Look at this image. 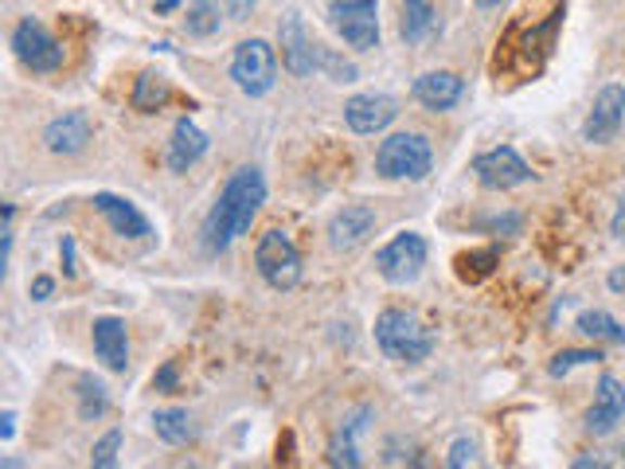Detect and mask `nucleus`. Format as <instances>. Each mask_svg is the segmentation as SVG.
<instances>
[{
    "instance_id": "obj_1",
    "label": "nucleus",
    "mask_w": 625,
    "mask_h": 469,
    "mask_svg": "<svg viewBox=\"0 0 625 469\" xmlns=\"http://www.w3.org/2000/svg\"><path fill=\"white\" fill-rule=\"evenodd\" d=\"M263 204H266L263 173L254 165L234 168L231 180L224 185V192H219V200H215V207L204 219V251L212 254V258L215 254H224L239 234L251 231L254 215H258Z\"/></svg>"
},
{
    "instance_id": "obj_2",
    "label": "nucleus",
    "mask_w": 625,
    "mask_h": 469,
    "mask_svg": "<svg viewBox=\"0 0 625 469\" xmlns=\"http://www.w3.org/2000/svg\"><path fill=\"white\" fill-rule=\"evenodd\" d=\"M559 20H563V0H551V9L544 16H532V9L520 12L505 31V36H520V48L500 51L497 67L505 63V71H512V75H536L544 67L547 51L556 48Z\"/></svg>"
},
{
    "instance_id": "obj_3",
    "label": "nucleus",
    "mask_w": 625,
    "mask_h": 469,
    "mask_svg": "<svg viewBox=\"0 0 625 469\" xmlns=\"http://www.w3.org/2000/svg\"><path fill=\"white\" fill-rule=\"evenodd\" d=\"M375 344L395 364H422L434 352V332L407 309H383L375 317Z\"/></svg>"
},
{
    "instance_id": "obj_4",
    "label": "nucleus",
    "mask_w": 625,
    "mask_h": 469,
    "mask_svg": "<svg viewBox=\"0 0 625 469\" xmlns=\"http://www.w3.org/2000/svg\"><path fill=\"white\" fill-rule=\"evenodd\" d=\"M434 168V153L422 134H395L375 149V173L383 180H426Z\"/></svg>"
},
{
    "instance_id": "obj_5",
    "label": "nucleus",
    "mask_w": 625,
    "mask_h": 469,
    "mask_svg": "<svg viewBox=\"0 0 625 469\" xmlns=\"http://www.w3.org/2000/svg\"><path fill=\"white\" fill-rule=\"evenodd\" d=\"M329 28L356 51L380 48V4L375 0H332Z\"/></svg>"
},
{
    "instance_id": "obj_6",
    "label": "nucleus",
    "mask_w": 625,
    "mask_h": 469,
    "mask_svg": "<svg viewBox=\"0 0 625 469\" xmlns=\"http://www.w3.org/2000/svg\"><path fill=\"white\" fill-rule=\"evenodd\" d=\"M231 78H234V87L251 98L270 94L273 83H278V59H273L270 43H266V39H243V43L234 48Z\"/></svg>"
},
{
    "instance_id": "obj_7",
    "label": "nucleus",
    "mask_w": 625,
    "mask_h": 469,
    "mask_svg": "<svg viewBox=\"0 0 625 469\" xmlns=\"http://www.w3.org/2000/svg\"><path fill=\"white\" fill-rule=\"evenodd\" d=\"M254 263H258V274L266 278V286H273V290H293L302 282V254H297V246H293V239L285 231H266L258 239Z\"/></svg>"
},
{
    "instance_id": "obj_8",
    "label": "nucleus",
    "mask_w": 625,
    "mask_h": 469,
    "mask_svg": "<svg viewBox=\"0 0 625 469\" xmlns=\"http://www.w3.org/2000/svg\"><path fill=\"white\" fill-rule=\"evenodd\" d=\"M426 254H430V246H426V239H422V234L403 231V234H395L387 246H380V251H375V270H380L391 286H407L422 274Z\"/></svg>"
},
{
    "instance_id": "obj_9",
    "label": "nucleus",
    "mask_w": 625,
    "mask_h": 469,
    "mask_svg": "<svg viewBox=\"0 0 625 469\" xmlns=\"http://www.w3.org/2000/svg\"><path fill=\"white\" fill-rule=\"evenodd\" d=\"M12 48H16L20 63L28 71H36V75H48V71L63 67V48H59V39L31 16L16 24V31H12Z\"/></svg>"
},
{
    "instance_id": "obj_10",
    "label": "nucleus",
    "mask_w": 625,
    "mask_h": 469,
    "mask_svg": "<svg viewBox=\"0 0 625 469\" xmlns=\"http://www.w3.org/2000/svg\"><path fill=\"white\" fill-rule=\"evenodd\" d=\"M473 173L481 176V185L485 188H516V185H527L532 180V165H527L524 156L516 153V149H508V145H497V149H488V153H477L473 156Z\"/></svg>"
},
{
    "instance_id": "obj_11",
    "label": "nucleus",
    "mask_w": 625,
    "mask_h": 469,
    "mask_svg": "<svg viewBox=\"0 0 625 469\" xmlns=\"http://www.w3.org/2000/svg\"><path fill=\"white\" fill-rule=\"evenodd\" d=\"M622 122H625V87L610 83V87L598 90L595 110H590V117H586L583 126V137L590 145H610L622 134Z\"/></svg>"
},
{
    "instance_id": "obj_12",
    "label": "nucleus",
    "mask_w": 625,
    "mask_h": 469,
    "mask_svg": "<svg viewBox=\"0 0 625 469\" xmlns=\"http://www.w3.org/2000/svg\"><path fill=\"white\" fill-rule=\"evenodd\" d=\"M321 55H324V48L309 36V31H305L302 16L285 20V24H282V63H285V71H290V75H297V78H305V75H312V71L321 67Z\"/></svg>"
},
{
    "instance_id": "obj_13",
    "label": "nucleus",
    "mask_w": 625,
    "mask_h": 469,
    "mask_svg": "<svg viewBox=\"0 0 625 469\" xmlns=\"http://www.w3.org/2000/svg\"><path fill=\"white\" fill-rule=\"evenodd\" d=\"M395 117H399V102L391 94H356V98H348V106H344L348 129L352 134H363V137L387 129Z\"/></svg>"
},
{
    "instance_id": "obj_14",
    "label": "nucleus",
    "mask_w": 625,
    "mask_h": 469,
    "mask_svg": "<svg viewBox=\"0 0 625 469\" xmlns=\"http://www.w3.org/2000/svg\"><path fill=\"white\" fill-rule=\"evenodd\" d=\"M622 419H625V388L614 376H602V380H598L595 407L586 410V430H590L595 439H605Z\"/></svg>"
},
{
    "instance_id": "obj_15",
    "label": "nucleus",
    "mask_w": 625,
    "mask_h": 469,
    "mask_svg": "<svg viewBox=\"0 0 625 469\" xmlns=\"http://www.w3.org/2000/svg\"><path fill=\"white\" fill-rule=\"evenodd\" d=\"M371 231H375V212H371L368 204H348L344 212L332 215L329 243L332 251H356Z\"/></svg>"
},
{
    "instance_id": "obj_16",
    "label": "nucleus",
    "mask_w": 625,
    "mask_h": 469,
    "mask_svg": "<svg viewBox=\"0 0 625 469\" xmlns=\"http://www.w3.org/2000/svg\"><path fill=\"white\" fill-rule=\"evenodd\" d=\"M94 352L98 360L106 364L110 371L129 368V332L122 317H98L94 321Z\"/></svg>"
},
{
    "instance_id": "obj_17",
    "label": "nucleus",
    "mask_w": 625,
    "mask_h": 469,
    "mask_svg": "<svg viewBox=\"0 0 625 469\" xmlns=\"http://www.w3.org/2000/svg\"><path fill=\"white\" fill-rule=\"evenodd\" d=\"M43 141H48L51 153L59 156H75L87 149L90 141V117L82 110H71V114L55 117L48 129H43Z\"/></svg>"
},
{
    "instance_id": "obj_18",
    "label": "nucleus",
    "mask_w": 625,
    "mask_h": 469,
    "mask_svg": "<svg viewBox=\"0 0 625 469\" xmlns=\"http://www.w3.org/2000/svg\"><path fill=\"white\" fill-rule=\"evenodd\" d=\"M461 94H465V83H461L454 71H426V75L414 78V98H419L426 110L458 106Z\"/></svg>"
},
{
    "instance_id": "obj_19",
    "label": "nucleus",
    "mask_w": 625,
    "mask_h": 469,
    "mask_svg": "<svg viewBox=\"0 0 625 469\" xmlns=\"http://www.w3.org/2000/svg\"><path fill=\"white\" fill-rule=\"evenodd\" d=\"M94 207L106 215V224L114 227L117 234H126V239H149V234H153V224L137 212V204H129V200H122V195L98 192Z\"/></svg>"
},
{
    "instance_id": "obj_20",
    "label": "nucleus",
    "mask_w": 625,
    "mask_h": 469,
    "mask_svg": "<svg viewBox=\"0 0 625 469\" xmlns=\"http://www.w3.org/2000/svg\"><path fill=\"white\" fill-rule=\"evenodd\" d=\"M204 153H207V134L195 122L180 117L173 129V141H168V168L173 173H188Z\"/></svg>"
},
{
    "instance_id": "obj_21",
    "label": "nucleus",
    "mask_w": 625,
    "mask_h": 469,
    "mask_svg": "<svg viewBox=\"0 0 625 469\" xmlns=\"http://www.w3.org/2000/svg\"><path fill=\"white\" fill-rule=\"evenodd\" d=\"M368 419H371V407H360L352 419H344V427L336 430L329 442V466H348V469L360 466V446H356V439H360V430L368 427Z\"/></svg>"
},
{
    "instance_id": "obj_22",
    "label": "nucleus",
    "mask_w": 625,
    "mask_h": 469,
    "mask_svg": "<svg viewBox=\"0 0 625 469\" xmlns=\"http://www.w3.org/2000/svg\"><path fill=\"white\" fill-rule=\"evenodd\" d=\"M434 28H438V16H434V9H430V0H403V39L407 43H422V39L434 36Z\"/></svg>"
},
{
    "instance_id": "obj_23",
    "label": "nucleus",
    "mask_w": 625,
    "mask_h": 469,
    "mask_svg": "<svg viewBox=\"0 0 625 469\" xmlns=\"http://www.w3.org/2000/svg\"><path fill=\"white\" fill-rule=\"evenodd\" d=\"M153 430H156V439L168 442V446H184V442L195 439L192 419H188V410H180V407L156 410V415H153Z\"/></svg>"
},
{
    "instance_id": "obj_24",
    "label": "nucleus",
    "mask_w": 625,
    "mask_h": 469,
    "mask_svg": "<svg viewBox=\"0 0 625 469\" xmlns=\"http://www.w3.org/2000/svg\"><path fill=\"white\" fill-rule=\"evenodd\" d=\"M578 332H583V337H590V341L625 344V325L614 321V317H610V313H602V309L578 313Z\"/></svg>"
},
{
    "instance_id": "obj_25",
    "label": "nucleus",
    "mask_w": 625,
    "mask_h": 469,
    "mask_svg": "<svg viewBox=\"0 0 625 469\" xmlns=\"http://www.w3.org/2000/svg\"><path fill=\"white\" fill-rule=\"evenodd\" d=\"M106 407H110L106 383L94 380V376H82V380H78V415L87 422H94L106 415Z\"/></svg>"
},
{
    "instance_id": "obj_26",
    "label": "nucleus",
    "mask_w": 625,
    "mask_h": 469,
    "mask_svg": "<svg viewBox=\"0 0 625 469\" xmlns=\"http://www.w3.org/2000/svg\"><path fill=\"white\" fill-rule=\"evenodd\" d=\"M168 102V83L156 71H145V75L137 78V90H133V106L141 114H153Z\"/></svg>"
},
{
    "instance_id": "obj_27",
    "label": "nucleus",
    "mask_w": 625,
    "mask_h": 469,
    "mask_svg": "<svg viewBox=\"0 0 625 469\" xmlns=\"http://www.w3.org/2000/svg\"><path fill=\"white\" fill-rule=\"evenodd\" d=\"M500 254L497 246H488V251H473V254H461L458 258V274L465 278V282H481L488 270H493V263H497Z\"/></svg>"
},
{
    "instance_id": "obj_28",
    "label": "nucleus",
    "mask_w": 625,
    "mask_h": 469,
    "mask_svg": "<svg viewBox=\"0 0 625 469\" xmlns=\"http://www.w3.org/2000/svg\"><path fill=\"white\" fill-rule=\"evenodd\" d=\"M188 31H192V36H215V31H219V9H215V0H195L192 12H188Z\"/></svg>"
},
{
    "instance_id": "obj_29",
    "label": "nucleus",
    "mask_w": 625,
    "mask_h": 469,
    "mask_svg": "<svg viewBox=\"0 0 625 469\" xmlns=\"http://www.w3.org/2000/svg\"><path fill=\"white\" fill-rule=\"evenodd\" d=\"M605 356L598 348H566V352H559L556 360H551V376H566L571 368H583V364H602Z\"/></svg>"
},
{
    "instance_id": "obj_30",
    "label": "nucleus",
    "mask_w": 625,
    "mask_h": 469,
    "mask_svg": "<svg viewBox=\"0 0 625 469\" xmlns=\"http://www.w3.org/2000/svg\"><path fill=\"white\" fill-rule=\"evenodd\" d=\"M117 446H122V430H110L106 439H102V442L94 446V458H90V461H94L98 469L117 466Z\"/></svg>"
},
{
    "instance_id": "obj_31",
    "label": "nucleus",
    "mask_w": 625,
    "mask_h": 469,
    "mask_svg": "<svg viewBox=\"0 0 625 469\" xmlns=\"http://www.w3.org/2000/svg\"><path fill=\"white\" fill-rule=\"evenodd\" d=\"M449 466L454 469H461V466H473V461H477V446H473V442L469 439H458L454 442V446H449Z\"/></svg>"
},
{
    "instance_id": "obj_32",
    "label": "nucleus",
    "mask_w": 625,
    "mask_h": 469,
    "mask_svg": "<svg viewBox=\"0 0 625 469\" xmlns=\"http://www.w3.org/2000/svg\"><path fill=\"white\" fill-rule=\"evenodd\" d=\"M156 391H176V364L173 360L156 371Z\"/></svg>"
},
{
    "instance_id": "obj_33",
    "label": "nucleus",
    "mask_w": 625,
    "mask_h": 469,
    "mask_svg": "<svg viewBox=\"0 0 625 469\" xmlns=\"http://www.w3.org/2000/svg\"><path fill=\"white\" fill-rule=\"evenodd\" d=\"M63 270H67V278H75L78 266H75V239H63Z\"/></svg>"
},
{
    "instance_id": "obj_34",
    "label": "nucleus",
    "mask_w": 625,
    "mask_h": 469,
    "mask_svg": "<svg viewBox=\"0 0 625 469\" xmlns=\"http://www.w3.org/2000/svg\"><path fill=\"white\" fill-rule=\"evenodd\" d=\"M51 290H55V282H51V278H36V282H31V297H36V302H48Z\"/></svg>"
},
{
    "instance_id": "obj_35",
    "label": "nucleus",
    "mask_w": 625,
    "mask_h": 469,
    "mask_svg": "<svg viewBox=\"0 0 625 469\" xmlns=\"http://www.w3.org/2000/svg\"><path fill=\"white\" fill-rule=\"evenodd\" d=\"M614 234L617 239H625V195L617 200V212H614Z\"/></svg>"
},
{
    "instance_id": "obj_36",
    "label": "nucleus",
    "mask_w": 625,
    "mask_h": 469,
    "mask_svg": "<svg viewBox=\"0 0 625 469\" xmlns=\"http://www.w3.org/2000/svg\"><path fill=\"white\" fill-rule=\"evenodd\" d=\"M180 9V0H153V12L156 16H168V12Z\"/></svg>"
},
{
    "instance_id": "obj_37",
    "label": "nucleus",
    "mask_w": 625,
    "mask_h": 469,
    "mask_svg": "<svg viewBox=\"0 0 625 469\" xmlns=\"http://www.w3.org/2000/svg\"><path fill=\"white\" fill-rule=\"evenodd\" d=\"M12 422H16V419H12V410H4V419H0V439H4V442L16 434V427H12Z\"/></svg>"
},
{
    "instance_id": "obj_38",
    "label": "nucleus",
    "mask_w": 625,
    "mask_h": 469,
    "mask_svg": "<svg viewBox=\"0 0 625 469\" xmlns=\"http://www.w3.org/2000/svg\"><path fill=\"white\" fill-rule=\"evenodd\" d=\"M610 290H614V293H625V266H617V270L610 274Z\"/></svg>"
},
{
    "instance_id": "obj_39",
    "label": "nucleus",
    "mask_w": 625,
    "mask_h": 469,
    "mask_svg": "<svg viewBox=\"0 0 625 469\" xmlns=\"http://www.w3.org/2000/svg\"><path fill=\"white\" fill-rule=\"evenodd\" d=\"M477 9H500V0H477Z\"/></svg>"
},
{
    "instance_id": "obj_40",
    "label": "nucleus",
    "mask_w": 625,
    "mask_h": 469,
    "mask_svg": "<svg viewBox=\"0 0 625 469\" xmlns=\"http://www.w3.org/2000/svg\"><path fill=\"white\" fill-rule=\"evenodd\" d=\"M617 454H622V466H625V446H622V449H617Z\"/></svg>"
}]
</instances>
